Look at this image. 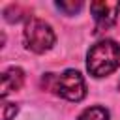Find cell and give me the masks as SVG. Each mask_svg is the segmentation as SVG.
Returning <instances> with one entry per match:
<instances>
[{
	"label": "cell",
	"mask_w": 120,
	"mask_h": 120,
	"mask_svg": "<svg viewBox=\"0 0 120 120\" xmlns=\"http://www.w3.org/2000/svg\"><path fill=\"white\" fill-rule=\"evenodd\" d=\"M120 66V45L112 39H101L90 47L86 54V69L92 77L101 79L111 75Z\"/></svg>",
	"instance_id": "cell-1"
},
{
	"label": "cell",
	"mask_w": 120,
	"mask_h": 120,
	"mask_svg": "<svg viewBox=\"0 0 120 120\" xmlns=\"http://www.w3.org/2000/svg\"><path fill=\"white\" fill-rule=\"evenodd\" d=\"M22 39H24V47L32 52H45L49 51L52 45H54V32L51 28L49 22L38 19V17H30L24 24V34H22Z\"/></svg>",
	"instance_id": "cell-2"
},
{
	"label": "cell",
	"mask_w": 120,
	"mask_h": 120,
	"mask_svg": "<svg viewBox=\"0 0 120 120\" xmlns=\"http://www.w3.org/2000/svg\"><path fill=\"white\" fill-rule=\"evenodd\" d=\"M52 90L68 101H81L86 96V82L77 69H66L54 77Z\"/></svg>",
	"instance_id": "cell-3"
},
{
	"label": "cell",
	"mask_w": 120,
	"mask_h": 120,
	"mask_svg": "<svg viewBox=\"0 0 120 120\" xmlns=\"http://www.w3.org/2000/svg\"><path fill=\"white\" fill-rule=\"evenodd\" d=\"M90 11L94 15V21H96V34L103 32V30H109L116 19H118V11H120V2H92L90 4Z\"/></svg>",
	"instance_id": "cell-4"
},
{
	"label": "cell",
	"mask_w": 120,
	"mask_h": 120,
	"mask_svg": "<svg viewBox=\"0 0 120 120\" xmlns=\"http://www.w3.org/2000/svg\"><path fill=\"white\" fill-rule=\"evenodd\" d=\"M24 82V71L21 68H9L2 73V86H0V96L6 98L8 94L19 90Z\"/></svg>",
	"instance_id": "cell-5"
},
{
	"label": "cell",
	"mask_w": 120,
	"mask_h": 120,
	"mask_svg": "<svg viewBox=\"0 0 120 120\" xmlns=\"http://www.w3.org/2000/svg\"><path fill=\"white\" fill-rule=\"evenodd\" d=\"M79 120H109V111L105 107H90L79 114Z\"/></svg>",
	"instance_id": "cell-6"
},
{
	"label": "cell",
	"mask_w": 120,
	"mask_h": 120,
	"mask_svg": "<svg viewBox=\"0 0 120 120\" xmlns=\"http://www.w3.org/2000/svg\"><path fill=\"white\" fill-rule=\"evenodd\" d=\"M56 8L60 11H64L66 15H73L82 8V2H64L62 0V2H56Z\"/></svg>",
	"instance_id": "cell-7"
},
{
	"label": "cell",
	"mask_w": 120,
	"mask_h": 120,
	"mask_svg": "<svg viewBox=\"0 0 120 120\" xmlns=\"http://www.w3.org/2000/svg\"><path fill=\"white\" fill-rule=\"evenodd\" d=\"M17 105L15 103H8V101H4L2 103V120H13L15 118V114H17Z\"/></svg>",
	"instance_id": "cell-8"
}]
</instances>
